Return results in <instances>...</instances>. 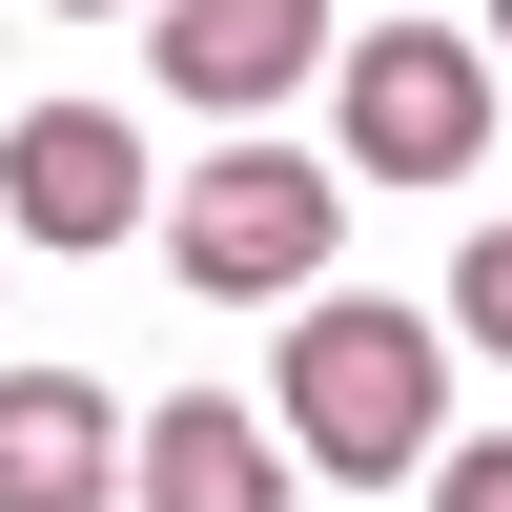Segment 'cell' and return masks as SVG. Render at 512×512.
<instances>
[{"mask_svg": "<svg viewBox=\"0 0 512 512\" xmlns=\"http://www.w3.org/2000/svg\"><path fill=\"white\" fill-rule=\"evenodd\" d=\"M267 451L328 492H410L451 451V328L390 308V287H308L287 308V369H267Z\"/></svg>", "mask_w": 512, "mask_h": 512, "instance_id": "cell-1", "label": "cell"}, {"mask_svg": "<svg viewBox=\"0 0 512 512\" xmlns=\"http://www.w3.org/2000/svg\"><path fill=\"white\" fill-rule=\"evenodd\" d=\"M144 226H164V267H185L205 308H308V287H328V226H349V185H328V144H205Z\"/></svg>", "mask_w": 512, "mask_h": 512, "instance_id": "cell-2", "label": "cell"}, {"mask_svg": "<svg viewBox=\"0 0 512 512\" xmlns=\"http://www.w3.org/2000/svg\"><path fill=\"white\" fill-rule=\"evenodd\" d=\"M472 164H492V41L451 21L328 41V185H472Z\"/></svg>", "mask_w": 512, "mask_h": 512, "instance_id": "cell-3", "label": "cell"}, {"mask_svg": "<svg viewBox=\"0 0 512 512\" xmlns=\"http://www.w3.org/2000/svg\"><path fill=\"white\" fill-rule=\"evenodd\" d=\"M144 123H123V103H21V123H0V246H123V226H144Z\"/></svg>", "mask_w": 512, "mask_h": 512, "instance_id": "cell-4", "label": "cell"}, {"mask_svg": "<svg viewBox=\"0 0 512 512\" xmlns=\"http://www.w3.org/2000/svg\"><path fill=\"white\" fill-rule=\"evenodd\" d=\"M328 0H144V62H164V103L185 123H267L287 82H328Z\"/></svg>", "mask_w": 512, "mask_h": 512, "instance_id": "cell-5", "label": "cell"}, {"mask_svg": "<svg viewBox=\"0 0 512 512\" xmlns=\"http://www.w3.org/2000/svg\"><path fill=\"white\" fill-rule=\"evenodd\" d=\"M0 512H123V390L103 369H0Z\"/></svg>", "mask_w": 512, "mask_h": 512, "instance_id": "cell-6", "label": "cell"}, {"mask_svg": "<svg viewBox=\"0 0 512 512\" xmlns=\"http://www.w3.org/2000/svg\"><path fill=\"white\" fill-rule=\"evenodd\" d=\"M308 472L267 451V410H226V390H185V410H144L123 431V512H287Z\"/></svg>", "mask_w": 512, "mask_h": 512, "instance_id": "cell-7", "label": "cell"}, {"mask_svg": "<svg viewBox=\"0 0 512 512\" xmlns=\"http://www.w3.org/2000/svg\"><path fill=\"white\" fill-rule=\"evenodd\" d=\"M431 328H451V349H492V369H512V226H472V246H451V308H431Z\"/></svg>", "mask_w": 512, "mask_h": 512, "instance_id": "cell-8", "label": "cell"}, {"mask_svg": "<svg viewBox=\"0 0 512 512\" xmlns=\"http://www.w3.org/2000/svg\"><path fill=\"white\" fill-rule=\"evenodd\" d=\"M431 512H512V431H451L431 451Z\"/></svg>", "mask_w": 512, "mask_h": 512, "instance_id": "cell-9", "label": "cell"}, {"mask_svg": "<svg viewBox=\"0 0 512 512\" xmlns=\"http://www.w3.org/2000/svg\"><path fill=\"white\" fill-rule=\"evenodd\" d=\"M62 21H144V0H62Z\"/></svg>", "mask_w": 512, "mask_h": 512, "instance_id": "cell-10", "label": "cell"}, {"mask_svg": "<svg viewBox=\"0 0 512 512\" xmlns=\"http://www.w3.org/2000/svg\"><path fill=\"white\" fill-rule=\"evenodd\" d=\"M492 82H512V0H492Z\"/></svg>", "mask_w": 512, "mask_h": 512, "instance_id": "cell-11", "label": "cell"}]
</instances>
